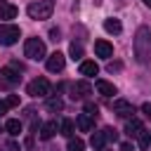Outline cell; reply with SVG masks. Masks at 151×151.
Returning <instances> with one entry per match:
<instances>
[{
    "label": "cell",
    "instance_id": "26",
    "mask_svg": "<svg viewBox=\"0 0 151 151\" xmlns=\"http://www.w3.org/2000/svg\"><path fill=\"white\" fill-rule=\"evenodd\" d=\"M97 111H99V109H97V104H92V101H87V104H85V113H90L92 118L97 116Z\"/></svg>",
    "mask_w": 151,
    "mask_h": 151
},
{
    "label": "cell",
    "instance_id": "30",
    "mask_svg": "<svg viewBox=\"0 0 151 151\" xmlns=\"http://www.w3.org/2000/svg\"><path fill=\"white\" fill-rule=\"evenodd\" d=\"M120 151H132V144H130V142H123V144H120Z\"/></svg>",
    "mask_w": 151,
    "mask_h": 151
},
{
    "label": "cell",
    "instance_id": "3",
    "mask_svg": "<svg viewBox=\"0 0 151 151\" xmlns=\"http://www.w3.org/2000/svg\"><path fill=\"white\" fill-rule=\"evenodd\" d=\"M24 54H26L28 59H33V61L45 59V57H47L45 42H42L40 38H28V40H26V45H24Z\"/></svg>",
    "mask_w": 151,
    "mask_h": 151
},
{
    "label": "cell",
    "instance_id": "23",
    "mask_svg": "<svg viewBox=\"0 0 151 151\" xmlns=\"http://www.w3.org/2000/svg\"><path fill=\"white\" fill-rule=\"evenodd\" d=\"M137 139H139V146H142V149H149V146H151V130H144Z\"/></svg>",
    "mask_w": 151,
    "mask_h": 151
},
{
    "label": "cell",
    "instance_id": "14",
    "mask_svg": "<svg viewBox=\"0 0 151 151\" xmlns=\"http://www.w3.org/2000/svg\"><path fill=\"white\" fill-rule=\"evenodd\" d=\"M57 132H59L57 120H47V123H42V127H40V139H52Z\"/></svg>",
    "mask_w": 151,
    "mask_h": 151
},
{
    "label": "cell",
    "instance_id": "9",
    "mask_svg": "<svg viewBox=\"0 0 151 151\" xmlns=\"http://www.w3.org/2000/svg\"><path fill=\"white\" fill-rule=\"evenodd\" d=\"M19 73H21V71L14 68V66H5V68H0V76H2V80H5L7 85H17V83L21 80Z\"/></svg>",
    "mask_w": 151,
    "mask_h": 151
},
{
    "label": "cell",
    "instance_id": "13",
    "mask_svg": "<svg viewBox=\"0 0 151 151\" xmlns=\"http://www.w3.org/2000/svg\"><path fill=\"white\" fill-rule=\"evenodd\" d=\"M17 14H19V9H17L12 2H7V0H0V19L9 21V19H14Z\"/></svg>",
    "mask_w": 151,
    "mask_h": 151
},
{
    "label": "cell",
    "instance_id": "27",
    "mask_svg": "<svg viewBox=\"0 0 151 151\" xmlns=\"http://www.w3.org/2000/svg\"><path fill=\"white\" fill-rule=\"evenodd\" d=\"M5 101H7V106H9V109H12V106H19V97H17V94H7V99H5Z\"/></svg>",
    "mask_w": 151,
    "mask_h": 151
},
{
    "label": "cell",
    "instance_id": "34",
    "mask_svg": "<svg viewBox=\"0 0 151 151\" xmlns=\"http://www.w3.org/2000/svg\"><path fill=\"white\" fill-rule=\"evenodd\" d=\"M99 151H104V149H99Z\"/></svg>",
    "mask_w": 151,
    "mask_h": 151
},
{
    "label": "cell",
    "instance_id": "18",
    "mask_svg": "<svg viewBox=\"0 0 151 151\" xmlns=\"http://www.w3.org/2000/svg\"><path fill=\"white\" fill-rule=\"evenodd\" d=\"M109 139H106V134H104V130L101 132H94L92 134V139H90V146L94 149V151H99V149H104V144H106Z\"/></svg>",
    "mask_w": 151,
    "mask_h": 151
},
{
    "label": "cell",
    "instance_id": "32",
    "mask_svg": "<svg viewBox=\"0 0 151 151\" xmlns=\"http://www.w3.org/2000/svg\"><path fill=\"white\" fill-rule=\"evenodd\" d=\"M109 71L113 73V71H120V64H109Z\"/></svg>",
    "mask_w": 151,
    "mask_h": 151
},
{
    "label": "cell",
    "instance_id": "28",
    "mask_svg": "<svg viewBox=\"0 0 151 151\" xmlns=\"http://www.w3.org/2000/svg\"><path fill=\"white\" fill-rule=\"evenodd\" d=\"M50 35H52V40H54V42H59V40H61V38H59V35H61V33H59V28H52V31H50Z\"/></svg>",
    "mask_w": 151,
    "mask_h": 151
},
{
    "label": "cell",
    "instance_id": "5",
    "mask_svg": "<svg viewBox=\"0 0 151 151\" xmlns=\"http://www.w3.org/2000/svg\"><path fill=\"white\" fill-rule=\"evenodd\" d=\"M26 92H28L31 97H47V94H50V83H47V78H35V80H31L28 87H26Z\"/></svg>",
    "mask_w": 151,
    "mask_h": 151
},
{
    "label": "cell",
    "instance_id": "31",
    "mask_svg": "<svg viewBox=\"0 0 151 151\" xmlns=\"http://www.w3.org/2000/svg\"><path fill=\"white\" fill-rule=\"evenodd\" d=\"M7 109H9V106H7V101H0V116H5V113H7Z\"/></svg>",
    "mask_w": 151,
    "mask_h": 151
},
{
    "label": "cell",
    "instance_id": "20",
    "mask_svg": "<svg viewBox=\"0 0 151 151\" xmlns=\"http://www.w3.org/2000/svg\"><path fill=\"white\" fill-rule=\"evenodd\" d=\"M5 130H7V132H9L12 137H17V134L21 132V123H19L17 118H9V120L5 123Z\"/></svg>",
    "mask_w": 151,
    "mask_h": 151
},
{
    "label": "cell",
    "instance_id": "12",
    "mask_svg": "<svg viewBox=\"0 0 151 151\" xmlns=\"http://www.w3.org/2000/svg\"><path fill=\"white\" fill-rule=\"evenodd\" d=\"M76 127H78L80 132H92V127H94L92 116H90V113H80V116L76 118Z\"/></svg>",
    "mask_w": 151,
    "mask_h": 151
},
{
    "label": "cell",
    "instance_id": "6",
    "mask_svg": "<svg viewBox=\"0 0 151 151\" xmlns=\"http://www.w3.org/2000/svg\"><path fill=\"white\" fill-rule=\"evenodd\" d=\"M111 109H113V113L120 116V118H130V116L134 113V106H132V101H127V99H116V101L111 104Z\"/></svg>",
    "mask_w": 151,
    "mask_h": 151
},
{
    "label": "cell",
    "instance_id": "7",
    "mask_svg": "<svg viewBox=\"0 0 151 151\" xmlns=\"http://www.w3.org/2000/svg\"><path fill=\"white\" fill-rule=\"evenodd\" d=\"M64 64H66V57H64L61 52L50 54V57H47V61H45V66H47V71H50V73H59V71L64 68Z\"/></svg>",
    "mask_w": 151,
    "mask_h": 151
},
{
    "label": "cell",
    "instance_id": "4",
    "mask_svg": "<svg viewBox=\"0 0 151 151\" xmlns=\"http://www.w3.org/2000/svg\"><path fill=\"white\" fill-rule=\"evenodd\" d=\"M21 31L14 24H0V45H14L19 40Z\"/></svg>",
    "mask_w": 151,
    "mask_h": 151
},
{
    "label": "cell",
    "instance_id": "8",
    "mask_svg": "<svg viewBox=\"0 0 151 151\" xmlns=\"http://www.w3.org/2000/svg\"><path fill=\"white\" fill-rule=\"evenodd\" d=\"M90 92H92V85L87 80H78L71 85V99H85Z\"/></svg>",
    "mask_w": 151,
    "mask_h": 151
},
{
    "label": "cell",
    "instance_id": "2",
    "mask_svg": "<svg viewBox=\"0 0 151 151\" xmlns=\"http://www.w3.org/2000/svg\"><path fill=\"white\" fill-rule=\"evenodd\" d=\"M52 9H54V2L52 0H38V2H31L26 12H28L31 19L42 21V19H50L52 17Z\"/></svg>",
    "mask_w": 151,
    "mask_h": 151
},
{
    "label": "cell",
    "instance_id": "22",
    "mask_svg": "<svg viewBox=\"0 0 151 151\" xmlns=\"http://www.w3.org/2000/svg\"><path fill=\"white\" fill-rule=\"evenodd\" d=\"M68 54H71V59L76 61V59H80L83 57V45H78V42H71V47H68Z\"/></svg>",
    "mask_w": 151,
    "mask_h": 151
},
{
    "label": "cell",
    "instance_id": "11",
    "mask_svg": "<svg viewBox=\"0 0 151 151\" xmlns=\"http://www.w3.org/2000/svg\"><path fill=\"white\" fill-rule=\"evenodd\" d=\"M142 132H144L142 120H137V118H127V123H125V134H127V137H139Z\"/></svg>",
    "mask_w": 151,
    "mask_h": 151
},
{
    "label": "cell",
    "instance_id": "21",
    "mask_svg": "<svg viewBox=\"0 0 151 151\" xmlns=\"http://www.w3.org/2000/svg\"><path fill=\"white\" fill-rule=\"evenodd\" d=\"M85 149V142L80 137H68V151H83Z\"/></svg>",
    "mask_w": 151,
    "mask_h": 151
},
{
    "label": "cell",
    "instance_id": "15",
    "mask_svg": "<svg viewBox=\"0 0 151 151\" xmlns=\"http://www.w3.org/2000/svg\"><path fill=\"white\" fill-rule=\"evenodd\" d=\"M94 85H97V92L104 94V97H113V94H116V85L109 83V80H97Z\"/></svg>",
    "mask_w": 151,
    "mask_h": 151
},
{
    "label": "cell",
    "instance_id": "17",
    "mask_svg": "<svg viewBox=\"0 0 151 151\" xmlns=\"http://www.w3.org/2000/svg\"><path fill=\"white\" fill-rule=\"evenodd\" d=\"M104 31H106V33L118 35V33L123 31V24H120L118 19H104Z\"/></svg>",
    "mask_w": 151,
    "mask_h": 151
},
{
    "label": "cell",
    "instance_id": "33",
    "mask_svg": "<svg viewBox=\"0 0 151 151\" xmlns=\"http://www.w3.org/2000/svg\"><path fill=\"white\" fill-rule=\"evenodd\" d=\"M142 2H144V5H146V7H151V0H142Z\"/></svg>",
    "mask_w": 151,
    "mask_h": 151
},
{
    "label": "cell",
    "instance_id": "10",
    "mask_svg": "<svg viewBox=\"0 0 151 151\" xmlns=\"http://www.w3.org/2000/svg\"><path fill=\"white\" fill-rule=\"evenodd\" d=\"M94 54L101 57V59H109V57H113V45L109 40H97L94 42Z\"/></svg>",
    "mask_w": 151,
    "mask_h": 151
},
{
    "label": "cell",
    "instance_id": "25",
    "mask_svg": "<svg viewBox=\"0 0 151 151\" xmlns=\"http://www.w3.org/2000/svg\"><path fill=\"white\" fill-rule=\"evenodd\" d=\"M104 134H106L109 142H116V139H118V132H116L113 127H104Z\"/></svg>",
    "mask_w": 151,
    "mask_h": 151
},
{
    "label": "cell",
    "instance_id": "1",
    "mask_svg": "<svg viewBox=\"0 0 151 151\" xmlns=\"http://www.w3.org/2000/svg\"><path fill=\"white\" fill-rule=\"evenodd\" d=\"M134 57L139 64H151V28L139 26L134 33Z\"/></svg>",
    "mask_w": 151,
    "mask_h": 151
},
{
    "label": "cell",
    "instance_id": "16",
    "mask_svg": "<svg viewBox=\"0 0 151 151\" xmlns=\"http://www.w3.org/2000/svg\"><path fill=\"white\" fill-rule=\"evenodd\" d=\"M97 73H99V66H97L94 61H80V76L92 78V76H97Z\"/></svg>",
    "mask_w": 151,
    "mask_h": 151
},
{
    "label": "cell",
    "instance_id": "19",
    "mask_svg": "<svg viewBox=\"0 0 151 151\" xmlns=\"http://www.w3.org/2000/svg\"><path fill=\"white\" fill-rule=\"evenodd\" d=\"M73 127H76V123H73L71 118H64V120L59 123V132H61L64 137H71V134H73Z\"/></svg>",
    "mask_w": 151,
    "mask_h": 151
},
{
    "label": "cell",
    "instance_id": "29",
    "mask_svg": "<svg viewBox=\"0 0 151 151\" xmlns=\"http://www.w3.org/2000/svg\"><path fill=\"white\" fill-rule=\"evenodd\" d=\"M142 111H144V113H146V118L151 120V104H144V106H142Z\"/></svg>",
    "mask_w": 151,
    "mask_h": 151
},
{
    "label": "cell",
    "instance_id": "24",
    "mask_svg": "<svg viewBox=\"0 0 151 151\" xmlns=\"http://www.w3.org/2000/svg\"><path fill=\"white\" fill-rule=\"evenodd\" d=\"M47 109H50V111H61V109H64V101H61L59 97H52V99H47Z\"/></svg>",
    "mask_w": 151,
    "mask_h": 151
}]
</instances>
